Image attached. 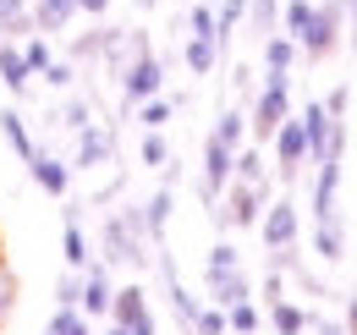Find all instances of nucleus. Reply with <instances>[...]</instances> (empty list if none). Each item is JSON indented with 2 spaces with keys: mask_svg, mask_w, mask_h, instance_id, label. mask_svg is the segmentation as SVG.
<instances>
[{
  "mask_svg": "<svg viewBox=\"0 0 357 335\" xmlns=\"http://www.w3.org/2000/svg\"><path fill=\"white\" fill-rule=\"evenodd\" d=\"M99 258L110 269H132V275H149L154 264V237L143 225V209H110L105 225H99Z\"/></svg>",
  "mask_w": 357,
  "mask_h": 335,
  "instance_id": "f257e3e1",
  "label": "nucleus"
},
{
  "mask_svg": "<svg viewBox=\"0 0 357 335\" xmlns=\"http://www.w3.org/2000/svg\"><path fill=\"white\" fill-rule=\"evenodd\" d=\"M116 83H121V99L127 105H143V99H154L160 88H165V61L154 55V44H149V34H143V44H137L132 55H127V66L116 72Z\"/></svg>",
  "mask_w": 357,
  "mask_h": 335,
  "instance_id": "f03ea898",
  "label": "nucleus"
},
{
  "mask_svg": "<svg viewBox=\"0 0 357 335\" xmlns=\"http://www.w3.org/2000/svg\"><path fill=\"white\" fill-rule=\"evenodd\" d=\"M291 116V72H264V88L253 94V116H248V126H253V137L259 143H269L275 137V126Z\"/></svg>",
  "mask_w": 357,
  "mask_h": 335,
  "instance_id": "7ed1b4c3",
  "label": "nucleus"
},
{
  "mask_svg": "<svg viewBox=\"0 0 357 335\" xmlns=\"http://www.w3.org/2000/svg\"><path fill=\"white\" fill-rule=\"evenodd\" d=\"M341 34H347V11H341V0H319L308 34L297 39V50H303L308 61H330V55L341 50Z\"/></svg>",
  "mask_w": 357,
  "mask_h": 335,
  "instance_id": "20e7f679",
  "label": "nucleus"
},
{
  "mask_svg": "<svg viewBox=\"0 0 357 335\" xmlns=\"http://www.w3.org/2000/svg\"><path fill=\"white\" fill-rule=\"evenodd\" d=\"M269 143H275V176L291 187V181H297V176L313 165V154H308V132H303V116H286V121L275 126V137H269Z\"/></svg>",
  "mask_w": 357,
  "mask_h": 335,
  "instance_id": "39448f33",
  "label": "nucleus"
},
{
  "mask_svg": "<svg viewBox=\"0 0 357 335\" xmlns=\"http://www.w3.org/2000/svg\"><path fill=\"white\" fill-rule=\"evenodd\" d=\"M259 237H264L269 253H291V248H297V237H303L297 204H291V198H269L264 214H259Z\"/></svg>",
  "mask_w": 357,
  "mask_h": 335,
  "instance_id": "423d86ee",
  "label": "nucleus"
},
{
  "mask_svg": "<svg viewBox=\"0 0 357 335\" xmlns=\"http://www.w3.org/2000/svg\"><path fill=\"white\" fill-rule=\"evenodd\" d=\"M231 170H236V149L220 143L215 132L204 137V176H198V193H204V204H220V193L231 187Z\"/></svg>",
  "mask_w": 357,
  "mask_h": 335,
  "instance_id": "0eeeda50",
  "label": "nucleus"
},
{
  "mask_svg": "<svg viewBox=\"0 0 357 335\" xmlns=\"http://www.w3.org/2000/svg\"><path fill=\"white\" fill-rule=\"evenodd\" d=\"M110 319H116V325H127L132 335H160V319H154V308H149V292H143V281H132V286H116Z\"/></svg>",
  "mask_w": 357,
  "mask_h": 335,
  "instance_id": "6e6552de",
  "label": "nucleus"
},
{
  "mask_svg": "<svg viewBox=\"0 0 357 335\" xmlns=\"http://www.w3.org/2000/svg\"><path fill=\"white\" fill-rule=\"evenodd\" d=\"M116 160V126H99L89 121L77 132V154H72V170H99Z\"/></svg>",
  "mask_w": 357,
  "mask_h": 335,
  "instance_id": "1a4fd4ad",
  "label": "nucleus"
},
{
  "mask_svg": "<svg viewBox=\"0 0 357 335\" xmlns=\"http://www.w3.org/2000/svg\"><path fill=\"white\" fill-rule=\"evenodd\" d=\"M110 302H116V286H110V264L99 258L83 269V297H77V308L89 313V319H110Z\"/></svg>",
  "mask_w": 357,
  "mask_h": 335,
  "instance_id": "9d476101",
  "label": "nucleus"
},
{
  "mask_svg": "<svg viewBox=\"0 0 357 335\" xmlns=\"http://www.w3.org/2000/svg\"><path fill=\"white\" fill-rule=\"evenodd\" d=\"M28 176H33V187L50 193V198H66V193H72V165H66L61 154H50V149H39V154L28 160Z\"/></svg>",
  "mask_w": 357,
  "mask_h": 335,
  "instance_id": "9b49d317",
  "label": "nucleus"
},
{
  "mask_svg": "<svg viewBox=\"0 0 357 335\" xmlns=\"http://www.w3.org/2000/svg\"><path fill=\"white\" fill-rule=\"evenodd\" d=\"M297 116H303V132H308V154H313V160H324V154H330V137H335V126H341V116H330L324 99H308Z\"/></svg>",
  "mask_w": 357,
  "mask_h": 335,
  "instance_id": "f8f14e48",
  "label": "nucleus"
},
{
  "mask_svg": "<svg viewBox=\"0 0 357 335\" xmlns=\"http://www.w3.org/2000/svg\"><path fill=\"white\" fill-rule=\"evenodd\" d=\"M61 258H66V269H89L93 264V248H89V231H83V209L77 204L66 209V225H61Z\"/></svg>",
  "mask_w": 357,
  "mask_h": 335,
  "instance_id": "ddd939ff",
  "label": "nucleus"
},
{
  "mask_svg": "<svg viewBox=\"0 0 357 335\" xmlns=\"http://www.w3.org/2000/svg\"><path fill=\"white\" fill-rule=\"evenodd\" d=\"M137 209H143L149 237H154V242H165V225H171V209H176V187H171V181H160V187H154V193H149Z\"/></svg>",
  "mask_w": 357,
  "mask_h": 335,
  "instance_id": "4468645a",
  "label": "nucleus"
},
{
  "mask_svg": "<svg viewBox=\"0 0 357 335\" xmlns=\"http://www.w3.org/2000/svg\"><path fill=\"white\" fill-rule=\"evenodd\" d=\"M0 83L11 99H22L28 83H33V72H28V61H22V44L17 39H0Z\"/></svg>",
  "mask_w": 357,
  "mask_h": 335,
  "instance_id": "2eb2a0df",
  "label": "nucleus"
},
{
  "mask_svg": "<svg viewBox=\"0 0 357 335\" xmlns=\"http://www.w3.org/2000/svg\"><path fill=\"white\" fill-rule=\"evenodd\" d=\"M0 137L11 143V154H17L22 165H28L33 154H39V143H33V132H28V116H22V110H11V105L0 110Z\"/></svg>",
  "mask_w": 357,
  "mask_h": 335,
  "instance_id": "dca6fc26",
  "label": "nucleus"
},
{
  "mask_svg": "<svg viewBox=\"0 0 357 335\" xmlns=\"http://www.w3.org/2000/svg\"><path fill=\"white\" fill-rule=\"evenodd\" d=\"M77 17V0H33V34H66Z\"/></svg>",
  "mask_w": 357,
  "mask_h": 335,
  "instance_id": "f3484780",
  "label": "nucleus"
},
{
  "mask_svg": "<svg viewBox=\"0 0 357 335\" xmlns=\"http://www.w3.org/2000/svg\"><path fill=\"white\" fill-rule=\"evenodd\" d=\"M209 286V302H220V308H236V302H248L253 297V281H248V269H225L215 281H204Z\"/></svg>",
  "mask_w": 357,
  "mask_h": 335,
  "instance_id": "a211bd4d",
  "label": "nucleus"
},
{
  "mask_svg": "<svg viewBox=\"0 0 357 335\" xmlns=\"http://www.w3.org/2000/svg\"><path fill=\"white\" fill-rule=\"evenodd\" d=\"M181 61H187V72H192V77H209V72L220 66V44H215V39H198V34H187V44H181Z\"/></svg>",
  "mask_w": 357,
  "mask_h": 335,
  "instance_id": "6ab92c4d",
  "label": "nucleus"
},
{
  "mask_svg": "<svg viewBox=\"0 0 357 335\" xmlns=\"http://www.w3.org/2000/svg\"><path fill=\"white\" fill-rule=\"evenodd\" d=\"M269 330L275 335H308V308H297L291 297H275L269 302Z\"/></svg>",
  "mask_w": 357,
  "mask_h": 335,
  "instance_id": "aec40b11",
  "label": "nucleus"
},
{
  "mask_svg": "<svg viewBox=\"0 0 357 335\" xmlns=\"http://www.w3.org/2000/svg\"><path fill=\"white\" fill-rule=\"evenodd\" d=\"M0 34L6 39H28L33 34V0H0Z\"/></svg>",
  "mask_w": 357,
  "mask_h": 335,
  "instance_id": "412c9836",
  "label": "nucleus"
},
{
  "mask_svg": "<svg viewBox=\"0 0 357 335\" xmlns=\"http://www.w3.org/2000/svg\"><path fill=\"white\" fill-rule=\"evenodd\" d=\"M297 61H303V50H297L291 34H269L264 39V72H291Z\"/></svg>",
  "mask_w": 357,
  "mask_h": 335,
  "instance_id": "4be33fe9",
  "label": "nucleus"
},
{
  "mask_svg": "<svg viewBox=\"0 0 357 335\" xmlns=\"http://www.w3.org/2000/svg\"><path fill=\"white\" fill-rule=\"evenodd\" d=\"M313 6H319V0H280V34L303 39L308 22H313Z\"/></svg>",
  "mask_w": 357,
  "mask_h": 335,
  "instance_id": "5701e85b",
  "label": "nucleus"
},
{
  "mask_svg": "<svg viewBox=\"0 0 357 335\" xmlns=\"http://www.w3.org/2000/svg\"><path fill=\"white\" fill-rule=\"evenodd\" d=\"M171 116H176V99H165V94H154V99L137 105V126H143V132H165Z\"/></svg>",
  "mask_w": 357,
  "mask_h": 335,
  "instance_id": "b1692460",
  "label": "nucleus"
},
{
  "mask_svg": "<svg viewBox=\"0 0 357 335\" xmlns=\"http://www.w3.org/2000/svg\"><path fill=\"white\" fill-rule=\"evenodd\" d=\"M45 335H93V319L83 313V308H55L50 313Z\"/></svg>",
  "mask_w": 357,
  "mask_h": 335,
  "instance_id": "393cba45",
  "label": "nucleus"
},
{
  "mask_svg": "<svg viewBox=\"0 0 357 335\" xmlns=\"http://www.w3.org/2000/svg\"><path fill=\"white\" fill-rule=\"evenodd\" d=\"M215 137L231 143V149H242V143H248V116H242L236 105H225L220 116H215Z\"/></svg>",
  "mask_w": 357,
  "mask_h": 335,
  "instance_id": "a878e982",
  "label": "nucleus"
},
{
  "mask_svg": "<svg viewBox=\"0 0 357 335\" xmlns=\"http://www.w3.org/2000/svg\"><path fill=\"white\" fill-rule=\"evenodd\" d=\"M248 22H253L259 39L280 34V0H248Z\"/></svg>",
  "mask_w": 357,
  "mask_h": 335,
  "instance_id": "bb28decb",
  "label": "nucleus"
},
{
  "mask_svg": "<svg viewBox=\"0 0 357 335\" xmlns=\"http://www.w3.org/2000/svg\"><path fill=\"white\" fill-rule=\"evenodd\" d=\"M89 121H93V105H89V94H72V88H66V105H61V126H66V132L77 137V132H83Z\"/></svg>",
  "mask_w": 357,
  "mask_h": 335,
  "instance_id": "cd10ccee",
  "label": "nucleus"
},
{
  "mask_svg": "<svg viewBox=\"0 0 357 335\" xmlns=\"http://www.w3.org/2000/svg\"><path fill=\"white\" fill-rule=\"evenodd\" d=\"M187 34L220 44V22H215V6H209V0H192V6H187Z\"/></svg>",
  "mask_w": 357,
  "mask_h": 335,
  "instance_id": "c85d7f7f",
  "label": "nucleus"
},
{
  "mask_svg": "<svg viewBox=\"0 0 357 335\" xmlns=\"http://www.w3.org/2000/svg\"><path fill=\"white\" fill-rule=\"evenodd\" d=\"M225 269H242V253H236V242H215L209 248V258H204V281H215V275H225Z\"/></svg>",
  "mask_w": 357,
  "mask_h": 335,
  "instance_id": "c756f323",
  "label": "nucleus"
},
{
  "mask_svg": "<svg viewBox=\"0 0 357 335\" xmlns=\"http://www.w3.org/2000/svg\"><path fill=\"white\" fill-rule=\"evenodd\" d=\"M313 253L324 264H341L347 258V242H341V225H313Z\"/></svg>",
  "mask_w": 357,
  "mask_h": 335,
  "instance_id": "7c9ffc66",
  "label": "nucleus"
},
{
  "mask_svg": "<svg viewBox=\"0 0 357 335\" xmlns=\"http://www.w3.org/2000/svg\"><path fill=\"white\" fill-rule=\"evenodd\" d=\"M192 335H231V319H225V308H220V302H198Z\"/></svg>",
  "mask_w": 357,
  "mask_h": 335,
  "instance_id": "2f4dec72",
  "label": "nucleus"
},
{
  "mask_svg": "<svg viewBox=\"0 0 357 335\" xmlns=\"http://www.w3.org/2000/svg\"><path fill=\"white\" fill-rule=\"evenodd\" d=\"M236 181H264L269 170H264V149H253V143H242L236 149V170H231Z\"/></svg>",
  "mask_w": 357,
  "mask_h": 335,
  "instance_id": "473e14b6",
  "label": "nucleus"
},
{
  "mask_svg": "<svg viewBox=\"0 0 357 335\" xmlns=\"http://www.w3.org/2000/svg\"><path fill=\"white\" fill-rule=\"evenodd\" d=\"M22 61H28V72L39 77L50 61H55V50H50V34H28V39H22Z\"/></svg>",
  "mask_w": 357,
  "mask_h": 335,
  "instance_id": "72a5a7b5",
  "label": "nucleus"
},
{
  "mask_svg": "<svg viewBox=\"0 0 357 335\" xmlns=\"http://www.w3.org/2000/svg\"><path fill=\"white\" fill-rule=\"evenodd\" d=\"M137 160H143L149 170H165V165H171V143H165L160 132H143V143H137Z\"/></svg>",
  "mask_w": 357,
  "mask_h": 335,
  "instance_id": "f704fd0d",
  "label": "nucleus"
},
{
  "mask_svg": "<svg viewBox=\"0 0 357 335\" xmlns=\"http://www.w3.org/2000/svg\"><path fill=\"white\" fill-rule=\"evenodd\" d=\"M225 319H231V335H259V325H264V313H259L253 302H236V308H225Z\"/></svg>",
  "mask_w": 357,
  "mask_h": 335,
  "instance_id": "c9c22d12",
  "label": "nucleus"
},
{
  "mask_svg": "<svg viewBox=\"0 0 357 335\" xmlns=\"http://www.w3.org/2000/svg\"><path fill=\"white\" fill-rule=\"evenodd\" d=\"M77 297H83V269H66L55 281V308H77Z\"/></svg>",
  "mask_w": 357,
  "mask_h": 335,
  "instance_id": "e433bc0d",
  "label": "nucleus"
},
{
  "mask_svg": "<svg viewBox=\"0 0 357 335\" xmlns=\"http://www.w3.org/2000/svg\"><path fill=\"white\" fill-rule=\"evenodd\" d=\"M39 77H45V83L55 88V94H66V88L77 83V61H50L45 72H39Z\"/></svg>",
  "mask_w": 357,
  "mask_h": 335,
  "instance_id": "4c0bfd02",
  "label": "nucleus"
},
{
  "mask_svg": "<svg viewBox=\"0 0 357 335\" xmlns=\"http://www.w3.org/2000/svg\"><path fill=\"white\" fill-rule=\"evenodd\" d=\"M11 308H17V275H11V264L0 258V325L11 319Z\"/></svg>",
  "mask_w": 357,
  "mask_h": 335,
  "instance_id": "58836bf2",
  "label": "nucleus"
},
{
  "mask_svg": "<svg viewBox=\"0 0 357 335\" xmlns=\"http://www.w3.org/2000/svg\"><path fill=\"white\" fill-rule=\"evenodd\" d=\"M347 105H352V88L347 83H335L330 94H324V110H330V116H347Z\"/></svg>",
  "mask_w": 357,
  "mask_h": 335,
  "instance_id": "ea45409f",
  "label": "nucleus"
},
{
  "mask_svg": "<svg viewBox=\"0 0 357 335\" xmlns=\"http://www.w3.org/2000/svg\"><path fill=\"white\" fill-rule=\"evenodd\" d=\"M77 11H83V17H105V11H110V0H77Z\"/></svg>",
  "mask_w": 357,
  "mask_h": 335,
  "instance_id": "a19ab883",
  "label": "nucleus"
},
{
  "mask_svg": "<svg viewBox=\"0 0 357 335\" xmlns=\"http://www.w3.org/2000/svg\"><path fill=\"white\" fill-rule=\"evenodd\" d=\"M341 11H347V28H352V50H357V0H341Z\"/></svg>",
  "mask_w": 357,
  "mask_h": 335,
  "instance_id": "79ce46f5",
  "label": "nucleus"
},
{
  "mask_svg": "<svg viewBox=\"0 0 357 335\" xmlns=\"http://www.w3.org/2000/svg\"><path fill=\"white\" fill-rule=\"evenodd\" d=\"M347 335H357V292L347 297Z\"/></svg>",
  "mask_w": 357,
  "mask_h": 335,
  "instance_id": "37998d69",
  "label": "nucleus"
},
{
  "mask_svg": "<svg viewBox=\"0 0 357 335\" xmlns=\"http://www.w3.org/2000/svg\"><path fill=\"white\" fill-rule=\"evenodd\" d=\"M99 335H132V330H127V325H116V319H105V330H99Z\"/></svg>",
  "mask_w": 357,
  "mask_h": 335,
  "instance_id": "c03bdc74",
  "label": "nucleus"
},
{
  "mask_svg": "<svg viewBox=\"0 0 357 335\" xmlns=\"http://www.w3.org/2000/svg\"><path fill=\"white\" fill-rule=\"evenodd\" d=\"M143 6H154V0H143Z\"/></svg>",
  "mask_w": 357,
  "mask_h": 335,
  "instance_id": "a18cd8bd",
  "label": "nucleus"
},
{
  "mask_svg": "<svg viewBox=\"0 0 357 335\" xmlns=\"http://www.w3.org/2000/svg\"><path fill=\"white\" fill-rule=\"evenodd\" d=\"M0 258H6V248H0Z\"/></svg>",
  "mask_w": 357,
  "mask_h": 335,
  "instance_id": "49530a36",
  "label": "nucleus"
}]
</instances>
